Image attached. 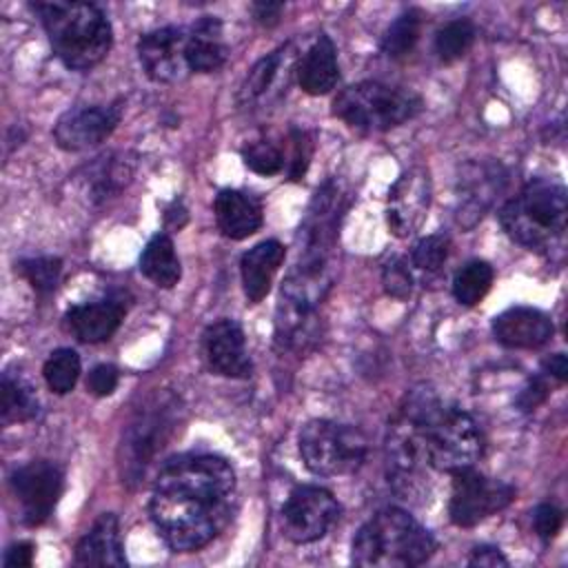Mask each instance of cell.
Here are the masks:
<instances>
[{
  "label": "cell",
  "instance_id": "cell-1",
  "mask_svg": "<svg viewBox=\"0 0 568 568\" xmlns=\"http://www.w3.org/2000/svg\"><path fill=\"white\" fill-rule=\"evenodd\" d=\"M235 473L224 457L191 453L162 464L149 501L151 521L175 552H193L213 541L231 521Z\"/></svg>",
  "mask_w": 568,
  "mask_h": 568
},
{
  "label": "cell",
  "instance_id": "cell-2",
  "mask_svg": "<svg viewBox=\"0 0 568 568\" xmlns=\"http://www.w3.org/2000/svg\"><path fill=\"white\" fill-rule=\"evenodd\" d=\"M402 406L417 424L428 468L453 475L477 464L484 453V435L466 410L446 406L428 386L413 388Z\"/></svg>",
  "mask_w": 568,
  "mask_h": 568
},
{
  "label": "cell",
  "instance_id": "cell-3",
  "mask_svg": "<svg viewBox=\"0 0 568 568\" xmlns=\"http://www.w3.org/2000/svg\"><path fill=\"white\" fill-rule=\"evenodd\" d=\"M53 53L73 71H89L100 64L113 44V29L106 13L93 2H36Z\"/></svg>",
  "mask_w": 568,
  "mask_h": 568
},
{
  "label": "cell",
  "instance_id": "cell-4",
  "mask_svg": "<svg viewBox=\"0 0 568 568\" xmlns=\"http://www.w3.org/2000/svg\"><path fill=\"white\" fill-rule=\"evenodd\" d=\"M182 402L169 390H155L131 415L120 442V475L131 488L144 486L158 459L182 426Z\"/></svg>",
  "mask_w": 568,
  "mask_h": 568
},
{
  "label": "cell",
  "instance_id": "cell-5",
  "mask_svg": "<svg viewBox=\"0 0 568 568\" xmlns=\"http://www.w3.org/2000/svg\"><path fill=\"white\" fill-rule=\"evenodd\" d=\"M435 537L406 510H377L353 537L351 561L362 568H413L430 559Z\"/></svg>",
  "mask_w": 568,
  "mask_h": 568
},
{
  "label": "cell",
  "instance_id": "cell-6",
  "mask_svg": "<svg viewBox=\"0 0 568 568\" xmlns=\"http://www.w3.org/2000/svg\"><path fill=\"white\" fill-rule=\"evenodd\" d=\"M568 195L566 189L552 180H532L499 211V224L506 235L530 248H552L566 231Z\"/></svg>",
  "mask_w": 568,
  "mask_h": 568
},
{
  "label": "cell",
  "instance_id": "cell-7",
  "mask_svg": "<svg viewBox=\"0 0 568 568\" xmlns=\"http://www.w3.org/2000/svg\"><path fill=\"white\" fill-rule=\"evenodd\" d=\"M422 109L424 102L415 91L375 80L351 84L333 100V115H337L351 129L366 133L395 129L419 115Z\"/></svg>",
  "mask_w": 568,
  "mask_h": 568
},
{
  "label": "cell",
  "instance_id": "cell-8",
  "mask_svg": "<svg viewBox=\"0 0 568 568\" xmlns=\"http://www.w3.org/2000/svg\"><path fill=\"white\" fill-rule=\"evenodd\" d=\"M300 455L306 468L322 477L353 475L368 455V442L355 426L333 419H311L297 437Z\"/></svg>",
  "mask_w": 568,
  "mask_h": 568
},
{
  "label": "cell",
  "instance_id": "cell-9",
  "mask_svg": "<svg viewBox=\"0 0 568 568\" xmlns=\"http://www.w3.org/2000/svg\"><path fill=\"white\" fill-rule=\"evenodd\" d=\"M515 499V488L506 481L490 479L475 466L453 473L448 515L455 526L470 528L506 508Z\"/></svg>",
  "mask_w": 568,
  "mask_h": 568
},
{
  "label": "cell",
  "instance_id": "cell-10",
  "mask_svg": "<svg viewBox=\"0 0 568 568\" xmlns=\"http://www.w3.org/2000/svg\"><path fill=\"white\" fill-rule=\"evenodd\" d=\"M339 504L331 490L313 484L295 486L282 506V530L295 544L322 539L339 519Z\"/></svg>",
  "mask_w": 568,
  "mask_h": 568
},
{
  "label": "cell",
  "instance_id": "cell-11",
  "mask_svg": "<svg viewBox=\"0 0 568 568\" xmlns=\"http://www.w3.org/2000/svg\"><path fill=\"white\" fill-rule=\"evenodd\" d=\"M11 490L20 506V519L27 526L44 524L62 495L64 475L58 464L38 459L13 470Z\"/></svg>",
  "mask_w": 568,
  "mask_h": 568
},
{
  "label": "cell",
  "instance_id": "cell-12",
  "mask_svg": "<svg viewBox=\"0 0 568 568\" xmlns=\"http://www.w3.org/2000/svg\"><path fill=\"white\" fill-rule=\"evenodd\" d=\"M120 118V104L73 106L58 118L53 138L64 151H87L104 142L115 131Z\"/></svg>",
  "mask_w": 568,
  "mask_h": 568
},
{
  "label": "cell",
  "instance_id": "cell-13",
  "mask_svg": "<svg viewBox=\"0 0 568 568\" xmlns=\"http://www.w3.org/2000/svg\"><path fill=\"white\" fill-rule=\"evenodd\" d=\"M506 186V171L499 162H468L457 180V222L473 229L495 204Z\"/></svg>",
  "mask_w": 568,
  "mask_h": 568
},
{
  "label": "cell",
  "instance_id": "cell-14",
  "mask_svg": "<svg viewBox=\"0 0 568 568\" xmlns=\"http://www.w3.org/2000/svg\"><path fill=\"white\" fill-rule=\"evenodd\" d=\"M430 182L424 169H410L393 184L386 206V224L393 235H410L428 211Z\"/></svg>",
  "mask_w": 568,
  "mask_h": 568
},
{
  "label": "cell",
  "instance_id": "cell-15",
  "mask_svg": "<svg viewBox=\"0 0 568 568\" xmlns=\"http://www.w3.org/2000/svg\"><path fill=\"white\" fill-rule=\"evenodd\" d=\"M184 42L186 33L175 27H162L144 33L138 40V58L146 75L155 82L180 80L186 71Z\"/></svg>",
  "mask_w": 568,
  "mask_h": 568
},
{
  "label": "cell",
  "instance_id": "cell-16",
  "mask_svg": "<svg viewBox=\"0 0 568 568\" xmlns=\"http://www.w3.org/2000/svg\"><path fill=\"white\" fill-rule=\"evenodd\" d=\"M204 351L209 366L224 377L246 379L253 371L244 331L235 320H217L204 331Z\"/></svg>",
  "mask_w": 568,
  "mask_h": 568
},
{
  "label": "cell",
  "instance_id": "cell-17",
  "mask_svg": "<svg viewBox=\"0 0 568 568\" xmlns=\"http://www.w3.org/2000/svg\"><path fill=\"white\" fill-rule=\"evenodd\" d=\"M552 320L530 306H513L493 320V335L506 348H539L552 337Z\"/></svg>",
  "mask_w": 568,
  "mask_h": 568
},
{
  "label": "cell",
  "instance_id": "cell-18",
  "mask_svg": "<svg viewBox=\"0 0 568 568\" xmlns=\"http://www.w3.org/2000/svg\"><path fill=\"white\" fill-rule=\"evenodd\" d=\"M126 315V302L122 295H109L98 302L71 306L67 311L69 331L87 344L109 339Z\"/></svg>",
  "mask_w": 568,
  "mask_h": 568
},
{
  "label": "cell",
  "instance_id": "cell-19",
  "mask_svg": "<svg viewBox=\"0 0 568 568\" xmlns=\"http://www.w3.org/2000/svg\"><path fill=\"white\" fill-rule=\"evenodd\" d=\"M317 306L280 293L275 311V346L280 351H306L320 337Z\"/></svg>",
  "mask_w": 568,
  "mask_h": 568
},
{
  "label": "cell",
  "instance_id": "cell-20",
  "mask_svg": "<svg viewBox=\"0 0 568 568\" xmlns=\"http://www.w3.org/2000/svg\"><path fill=\"white\" fill-rule=\"evenodd\" d=\"M73 561L78 566H126L120 521L113 513H102L89 532L78 541Z\"/></svg>",
  "mask_w": 568,
  "mask_h": 568
},
{
  "label": "cell",
  "instance_id": "cell-21",
  "mask_svg": "<svg viewBox=\"0 0 568 568\" xmlns=\"http://www.w3.org/2000/svg\"><path fill=\"white\" fill-rule=\"evenodd\" d=\"M284 257L286 248L277 240H264L242 255L240 273L248 304H257L268 295L273 277L280 271Z\"/></svg>",
  "mask_w": 568,
  "mask_h": 568
},
{
  "label": "cell",
  "instance_id": "cell-22",
  "mask_svg": "<svg viewBox=\"0 0 568 568\" xmlns=\"http://www.w3.org/2000/svg\"><path fill=\"white\" fill-rule=\"evenodd\" d=\"M213 211L217 229L231 240H244L262 226V204L237 189H222L215 195Z\"/></svg>",
  "mask_w": 568,
  "mask_h": 568
},
{
  "label": "cell",
  "instance_id": "cell-23",
  "mask_svg": "<svg viewBox=\"0 0 568 568\" xmlns=\"http://www.w3.org/2000/svg\"><path fill=\"white\" fill-rule=\"evenodd\" d=\"M184 62L189 71L213 73L226 62V44L222 42V24L213 16H202L186 36Z\"/></svg>",
  "mask_w": 568,
  "mask_h": 568
},
{
  "label": "cell",
  "instance_id": "cell-24",
  "mask_svg": "<svg viewBox=\"0 0 568 568\" xmlns=\"http://www.w3.org/2000/svg\"><path fill=\"white\" fill-rule=\"evenodd\" d=\"M339 80V67L335 55V44L328 36H320L302 55L297 67L300 89L308 95H326L335 89Z\"/></svg>",
  "mask_w": 568,
  "mask_h": 568
},
{
  "label": "cell",
  "instance_id": "cell-25",
  "mask_svg": "<svg viewBox=\"0 0 568 568\" xmlns=\"http://www.w3.org/2000/svg\"><path fill=\"white\" fill-rule=\"evenodd\" d=\"M133 160L124 153H106L95 158V162L82 169V182L93 202H104L106 197L120 193L133 178Z\"/></svg>",
  "mask_w": 568,
  "mask_h": 568
},
{
  "label": "cell",
  "instance_id": "cell-26",
  "mask_svg": "<svg viewBox=\"0 0 568 568\" xmlns=\"http://www.w3.org/2000/svg\"><path fill=\"white\" fill-rule=\"evenodd\" d=\"M140 271L160 288H171L182 277V266L173 246V240L166 233L153 235L140 255Z\"/></svg>",
  "mask_w": 568,
  "mask_h": 568
},
{
  "label": "cell",
  "instance_id": "cell-27",
  "mask_svg": "<svg viewBox=\"0 0 568 568\" xmlns=\"http://www.w3.org/2000/svg\"><path fill=\"white\" fill-rule=\"evenodd\" d=\"M38 415V397L33 388L18 375L9 371L2 375L0 384V419L2 424L29 422Z\"/></svg>",
  "mask_w": 568,
  "mask_h": 568
},
{
  "label": "cell",
  "instance_id": "cell-28",
  "mask_svg": "<svg viewBox=\"0 0 568 568\" xmlns=\"http://www.w3.org/2000/svg\"><path fill=\"white\" fill-rule=\"evenodd\" d=\"M493 266L484 260L466 262L453 277V295L462 306H475L493 286Z\"/></svg>",
  "mask_w": 568,
  "mask_h": 568
},
{
  "label": "cell",
  "instance_id": "cell-29",
  "mask_svg": "<svg viewBox=\"0 0 568 568\" xmlns=\"http://www.w3.org/2000/svg\"><path fill=\"white\" fill-rule=\"evenodd\" d=\"M419 33H422V13L417 9H406L386 29L384 40H382V51L388 58L399 60L415 49Z\"/></svg>",
  "mask_w": 568,
  "mask_h": 568
},
{
  "label": "cell",
  "instance_id": "cell-30",
  "mask_svg": "<svg viewBox=\"0 0 568 568\" xmlns=\"http://www.w3.org/2000/svg\"><path fill=\"white\" fill-rule=\"evenodd\" d=\"M42 375L49 390H53L55 395H67L69 390H73L80 377V355L73 348H55L47 357Z\"/></svg>",
  "mask_w": 568,
  "mask_h": 568
},
{
  "label": "cell",
  "instance_id": "cell-31",
  "mask_svg": "<svg viewBox=\"0 0 568 568\" xmlns=\"http://www.w3.org/2000/svg\"><path fill=\"white\" fill-rule=\"evenodd\" d=\"M475 42V24L466 18L450 20L435 36V53L444 62H455L468 53Z\"/></svg>",
  "mask_w": 568,
  "mask_h": 568
},
{
  "label": "cell",
  "instance_id": "cell-32",
  "mask_svg": "<svg viewBox=\"0 0 568 568\" xmlns=\"http://www.w3.org/2000/svg\"><path fill=\"white\" fill-rule=\"evenodd\" d=\"M16 271L33 286L36 293L49 295L60 282L62 262L58 257H31L16 264Z\"/></svg>",
  "mask_w": 568,
  "mask_h": 568
},
{
  "label": "cell",
  "instance_id": "cell-33",
  "mask_svg": "<svg viewBox=\"0 0 568 568\" xmlns=\"http://www.w3.org/2000/svg\"><path fill=\"white\" fill-rule=\"evenodd\" d=\"M242 160L257 175H277L284 166L282 151L268 140H255L242 146Z\"/></svg>",
  "mask_w": 568,
  "mask_h": 568
},
{
  "label": "cell",
  "instance_id": "cell-34",
  "mask_svg": "<svg viewBox=\"0 0 568 568\" xmlns=\"http://www.w3.org/2000/svg\"><path fill=\"white\" fill-rule=\"evenodd\" d=\"M280 64H282V49L260 58L251 67V71H248V75H246V80L240 89V98L242 100H253V98L262 95L271 87V82L275 80V75L280 71Z\"/></svg>",
  "mask_w": 568,
  "mask_h": 568
},
{
  "label": "cell",
  "instance_id": "cell-35",
  "mask_svg": "<svg viewBox=\"0 0 568 568\" xmlns=\"http://www.w3.org/2000/svg\"><path fill=\"white\" fill-rule=\"evenodd\" d=\"M448 248H450V240L444 233H435V235H426L422 237L415 248H413V264L419 271H439L448 257Z\"/></svg>",
  "mask_w": 568,
  "mask_h": 568
},
{
  "label": "cell",
  "instance_id": "cell-36",
  "mask_svg": "<svg viewBox=\"0 0 568 568\" xmlns=\"http://www.w3.org/2000/svg\"><path fill=\"white\" fill-rule=\"evenodd\" d=\"M382 282L384 291L395 300H406L413 291V275L402 257H393L382 268Z\"/></svg>",
  "mask_w": 568,
  "mask_h": 568
},
{
  "label": "cell",
  "instance_id": "cell-37",
  "mask_svg": "<svg viewBox=\"0 0 568 568\" xmlns=\"http://www.w3.org/2000/svg\"><path fill=\"white\" fill-rule=\"evenodd\" d=\"M291 142H293V155H291V169H288V178L291 180H302L308 162H311V153H313V142L308 140V135L304 131L293 129L291 133Z\"/></svg>",
  "mask_w": 568,
  "mask_h": 568
},
{
  "label": "cell",
  "instance_id": "cell-38",
  "mask_svg": "<svg viewBox=\"0 0 568 568\" xmlns=\"http://www.w3.org/2000/svg\"><path fill=\"white\" fill-rule=\"evenodd\" d=\"M561 524H564V515L555 504H539L532 513L535 532L546 541L561 530Z\"/></svg>",
  "mask_w": 568,
  "mask_h": 568
},
{
  "label": "cell",
  "instance_id": "cell-39",
  "mask_svg": "<svg viewBox=\"0 0 568 568\" xmlns=\"http://www.w3.org/2000/svg\"><path fill=\"white\" fill-rule=\"evenodd\" d=\"M118 379H120V375H118L115 366L98 364V366L91 368V373L87 377V388L95 397H106V395H111L115 390Z\"/></svg>",
  "mask_w": 568,
  "mask_h": 568
},
{
  "label": "cell",
  "instance_id": "cell-40",
  "mask_svg": "<svg viewBox=\"0 0 568 568\" xmlns=\"http://www.w3.org/2000/svg\"><path fill=\"white\" fill-rule=\"evenodd\" d=\"M546 397H548V384H546V379L541 375H537V377H530L528 384L517 395V406H519V410L530 413L539 404H544Z\"/></svg>",
  "mask_w": 568,
  "mask_h": 568
},
{
  "label": "cell",
  "instance_id": "cell-41",
  "mask_svg": "<svg viewBox=\"0 0 568 568\" xmlns=\"http://www.w3.org/2000/svg\"><path fill=\"white\" fill-rule=\"evenodd\" d=\"M33 552H36V546H33L31 541L11 544V546L4 550L2 566H4V568H24V566H31V564H33Z\"/></svg>",
  "mask_w": 568,
  "mask_h": 568
},
{
  "label": "cell",
  "instance_id": "cell-42",
  "mask_svg": "<svg viewBox=\"0 0 568 568\" xmlns=\"http://www.w3.org/2000/svg\"><path fill=\"white\" fill-rule=\"evenodd\" d=\"M468 566H481V568H506L508 559L504 557V552L495 546H477L470 557H468Z\"/></svg>",
  "mask_w": 568,
  "mask_h": 568
},
{
  "label": "cell",
  "instance_id": "cell-43",
  "mask_svg": "<svg viewBox=\"0 0 568 568\" xmlns=\"http://www.w3.org/2000/svg\"><path fill=\"white\" fill-rule=\"evenodd\" d=\"M251 11H253V18H255L260 24L273 27V24L280 22L282 11H284V4H282V2L262 0V2H253V4H251Z\"/></svg>",
  "mask_w": 568,
  "mask_h": 568
},
{
  "label": "cell",
  "instance_id": "cell-44",
  "mask_svg": "<svg viewBox=\"0 0 568 568\" xmlns=\"http://www.w3.org/2000/svg\"><path fill=\"white\" fill-rule=\"evenodd\" d=\"M541 368L546 375L559 379V382H566L568 379V359L564 353H552L550 357H546L541 362Z\"/></svg>",
  "mask_w": 568,
  "mask_h": 568
}]
</instances>
